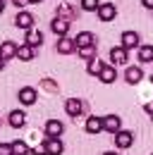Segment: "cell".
I'll list each match as a JSON object with an SVG mask.
<instances>
[{
	"label": "cell",
	"mask_w": 153,
	"mask_h": 155,
	"mask_svg": "<svg viewBox=\"0 0 153 155\" xmlns=\"http://www.w3.org/2000/svg\"><path fill=\"white\" fill-rule=\"evenodd\" d=\"M0 155H15L12 143H0Z\"/></svg>",
	"instance_id": "27"
},
{
	"label": "cell",
	"mask_w": 153,
	"mask_h": 155,
	"mask_svg": "<svg viewBox=\"0 0 153 155\" xmlns=\"http://www.w3.org/2000/svg\"><path fill=\"white\" fill-rule=\"evenodd\" d=\"M65 112L70 117H81L84 115V100H79V98H70L67 103H65Z\"/></svg>",
	"instance_id": "7"
},
{
	"label": "cell",
	"mask_w": 153,
	"mask_h": 155,
	"mask_svg": "<svg viewBox=\"0 0 153 155\" xmlns=\"http://www.w3.org/2000/svg\"><path fill=\"white\" fill-rule=\"evenodd\" d=\"M141 5H144V7H148V10H153V0H141Z\"/></svg>",
	"instance_id": "31"
},
{
	"label": "cell",
	"mask_w": 153,
	"mask_h": 155,
	"mask_svg": "<svg viewBox=\"0 0 153 155\" xmlns=\"http://www.w3.org/2000/svg\"><path fill=\"white\" fill-rule=\"evenodd\" d=\"M98 17H100V21H113L115 17H117V7H115L113 2H100Z\"/></svg>",
	"instance_id": "9"
},
{
	"label": "cell",
	"mask_w": 153,
	"mask_h": 155,
	"mask_svg": "<svg viewBox=\"0 0 153 155\" xmlns=\"http://www.w3.org/2000/svg\"><path fill=\"white\" fill-rule=\"evenodd\" d=\"M50 31H53L55 36H60V38H62V36H67V34H70V21L55 17V19H53V24H50Z\"/></svg>",
	"instance_id": "12"
},
{
	"label": "cell",
	"mask_w": 153,
	"mask_h": 155,
	"mask_svg": "<svg viewBox=\"0 0 153 155\" xmlns=\"http://www.w3.org/2000/svg\"><path fill=\"white\" fill-rule=\"evenodd\" d=\"M17 50H19V45L15 41H2V43H0V55H2V60L17 58Z\"/></svg>",
	"instance_id": "11"
},
{
	"label": "cell",
	"mask_w": 153,
	"mask_h": 155,
	"mask_svg": "<svg viewBox=\"0 0 153 155\" xmlns=\"http://www.w3.org/2000/svg\"><path fill=\"white\" fill-rule=\"evenodd\" d=\"M115 79H117V69H115V64H105L103 72L98 74V81H100V84H113Z\"/></svg>",
	"instance_id": "15"
},
{
	"label": "cell",
	"mask_w": 153,
	"mask_h": 155,
	"mask_svg": "<svg viewBox=\"0 0 153 155\" xmlns=\"http://www.w3.org/2000/svg\"><path fill=\"white\" fill-rule=\"evenodd\" d=\"M151 84H153V77H151Z\"/></svg>",
	"instance_id": "36"
},
{
	"label": "cell",
	"mask_w": 153,
	"mask_h": 155,
	"mask_svg": "<svg viewBox=\"0 0 153 155\" xmlns=\"http://www.w3.org/2000/svg\"><path fill=\"white\" fill-rule=\"evenodd\" d=\"M127 53H129V50H124L122 45L110 48V62H113V64H124V62H127Z\"/></svg>",
	"instance_id": "14"
},
{
	"label": "cell",
	"mask_w": 153,
	"mask_h": 155,
	"mask_svg": "<svg viewBox=\"0 0 153 155\" xmlns=\"http://www.w3.org/2000/svg\"><path fill=\"white\" fill-rule=\"evenodd\" d=\"M76 53H79V58H81V60L91 62V60H96V45H86V48H79Z\"/></svg>",
	"instance_id": "22"
},
{
	"label": "cell",
	"mask_w": 153,
	"mask_h": 155,
	"mask_svg": "<svg viewBox=\"0 0 153 155\" xmlns=\"http://www.w3.org/2000/svg\"><path fill=\"white\" fill-rule=\"evenodd\" d=\"M57 53L60 55H72V53H76L79 48H76V41L74 38H70V36H62V38L57 41Z\"/></svg>",
	"instance_id": "6"
},
{
	"label": "cell",
	"mask_w": 153,
	"mask_h": 155,
	"mask_svg": "<svg viewBox=\"0 0 153 155\" xmlns=\"http://www.w3.org/2000/svg\"><path fill=\"white\" fill-rule=\"evenodd\" d=\"M124 79H127V84H139L141 79H144V69L141 67H127V72H124Z\"/></svg>",
	"instance_id": "17"
},
{
	"label": "cell",
	"mask_w": 153,
	"mask_h": 155,
	"mask_svg": "<svg viewBox=\"0 0 153 155\" xmlns=\"http://www.w3.org/2000/svg\"><path fill=\"white\" fill-rule=\"evenodd\" d=\"M12 150H15V155H29L31 153L29 146H26L24 141H15V143H12Z\"/></svg>",
	"instance_id": "26"
},
{
	"label": "cell",
	"mask_w": 153,
	"mask_h": 155,
	"mask_svg": "<svg viewBox=\"0 0 153 155\" xmlns=\"http://www.w3.org/2000/svg\"><path fill=\"white\" fill-rule=\"evenodd\" d=\"M139 41H141V36H139L136 31H124L122 38H120V45H122L124 50H134V48H141Z\"/></svg>",
	"instance_id": "5"
},
{
	"label": "cell",
	"mask_w": 153,
	"mask_h": 155,
	"mask_svg": "<svg viewBox=\"0 0 153 155\" xmlns=\"http://www.w3.org/2000/svg\"><path fill=\"white\" fill-rule=\"evenodd\" d=\"M79 5H81V10H84V12H98L100 0H81Z\"/></svg>",
	"instance_id": "24"
},
{
	"label": "cell",
	"mask_w": 153,
	"mask_h": 155,
	"mask_svg": "<svg viewBox=\"0 0 153 155\" xmlns=\"http://www.w3.org/2000/svg\"><path fill=\"white\" fill-rule=\"evenodd\" d=\"M31 153H34V155H48V148H46V143H38Z\"/></svg>",
	"instance_id": "28"
},
{
	"label": "cell",
	"mask_w": 153,
	"mask_h": 155,
	"mask_svg": "<svg viewBox=\"0 0 153 155\" xmlns=\"http://www.w3.org/2000/svg\"><path fill=\"white\" fill-rule=\"evenodd\" d=\"M17 98H19V103H22L24 107H29V105H34V103L38 100V93H36V88H31V86H24V88H19Z\"/></svg>",
	"instance_id": "4"
},
{
	"label": "cell",
	"mask_w": 153,
	"mask_h": 155,
	"mask_svg": "<svg viewBox=\"0 0 153 155\" xmlns=\"http://www.w3.org/2000/svg\"><path fill=\"white\" fill-rule=\"evenodd\" d=\"M17 58H19V60H24V62L34 60V58H36V48H34V45H26V43H22V45H19V50H17Z\"/></svg>",
	"instance_id": "20"
},
{
	"label": "cell",
	"mask_w": 153,
	"mask_h": 155,
	"mask_svg": "<svg viewBox=\"0 0 153 155\" xmlns=\"http://www.w3.org/2000/svg\"><path fill=\"white\" fill-rule=\"evenodd\" d=\"M15 26H17V29H24V31H31V29H34V15L26 12V10H17Z\"/></svg>",
	"instance_id": "2"
},
{
	"label": "cell",
	"mask_w": 153,
	"mask_h": 155,
	"mask_svg": "<svg viewBox=\"0 0 153 155\" xmlns=\"http://www.w3.org/2000/svg\"><path fill=\"white\" fill-rule=\"evenodd\" d=\"M57 17H60V19H67V21H72V19H74V10H72L70 5H62V7L57 10Z\"/></svg>",
	"instance_id": "25"
},
{
	"label": "cell",
	"mask_w": 153,
	"mask_h": 155,
	"mask_svg": "<svg viewBox=\"0 0 153 155\" xmlns=\"http://www.w3.org/2000/svg\"><path fill=\"white\" fill-rule=\"evenodd\" d=\"M103 67H105V62H100V60L96 58V60H91V62L86 64V72H89L91 77H98V74L103 72Z\"/></svg>",
	"instance_id": "21"
},
{
	"label": "cell",
	"mask_w": 153,
	"mask_h": 155,
	"mask_svg": "<svg viewBox=\"0 0 153 155\" xmlns=\"http://www.w3.org/2000/svg\"><path fill=\"white\" fill-rule=\"evenodd\" d=\"M38 2H41V0H29V5H38Z\"/></svg>",
	"instance_id": "35"
},
{
	"label": "cell",
	"mask_w": 153,
	"mask_h": 155,
	"mask_svg": "<svg viewBox=\"0 0 153 155\" xmlns=\"http://www.w3.org/2000/svg\"><path fill=\"white\" fill-rule=\"evenodd\" d=\"M43 143L48 148V155H62V150H65V143L60 138H46Z\"/></svg>",
	"instance_id": "16"
},
{
	"label": "cell",
	"mask_w": 153,
	"mask_h": 155,
	"mask_svg": "<svg viewBox=\"0 0 153 155\" xmlns=\"http://www.w3.org/2000/svg\"><path fill=\"white\" fill-rule=\"evenodd\" d=\"M7 124H10L12 129H22V127L26 124V115H24V110H12V112L7 115Z\"/></svg>",
	"instance_id": "10"
},
{
	"label": "cell",
	"mask_w": 153,
	"mask_h": 155,
	"mask_svg": "<svg viewBox=\"0 0 153 155\" xmlns=\"http://www.w3.org/2000/svg\"><path fill=\"white\" fill-rule=\"evenodd\" d=\"M115 146L120 148V150H127V148H132V143H134V134L132 131H127V129H122V131H117L115 134Z\"/></svg>",
	"instance_id": "3"
},
{
	"label": "cell",
	"mask_w": 153,
	"mask_h": 155,
	"mask_svg": "<svg viewBox=\"0 0 153 155\" xmlns=\"http://www.w3.org/2000/svg\"><path fill=\"white\" fill-rule=\"evenodd\" d=\"M151 122H153V119H151Z\"/></svg>",
	"instance_id": "37"
},
{
	"label": "cell",
	"mask_w": 153,
	"mask_h": 155,
	"mask_svg": "<svg viewBox=\"0 0 153 155\" xmlns=\"http://www.w3.org/2000/svg\"><path fill=\"white\" fill-rule=\"evenodd\" d=\"M12 5H17V10H22L24 5H29V0H12Z\"/></svg>",
	"instance_id": "29"
},
{
	"label": "cell",
	"mask_w": 153,
	"mask_h": 155,
	"mask_svg": "<svg viewBox=\"0 0 153 155\" xmlns=\"http://www.w3.org/2000/svg\"><path fill=\"white\" fill-rule=\"evenodd\" d=\"M103 131H108V134H117V131H122V117L120 115H105L103 117Z\"/></svg>",
	"instance_id": "1"
},
{
	"label": "cell",
	"mask_w": 153,
	"mask_h": 155,
	"mask_svg": "<svg viewBox=\"0 0 153 155\" xmlns=\"http://www.w3.org/2000/svg\"><path fill=\"white\" fill-rule=\"evenodd\" d=\"M144 110H146V112H148V115L153 117V100H148V103H146V105H144Z\"/></svg>",
	"instance_id": "30"
},
{
	"label": "cell",
	"mask_w": 153,
	"mask_h": 155,
	"mask_svg": "<svg viewBox=\"0 0 153 155\" xmlns=\"http://www.w3.org/2000/svg\"><path fill=\"white\" fill-rule=\"evenodd\" d=\"M24 43H26V45H34V48H38V45L43 43V34H41L38 29H31V31H26Z\"/></svg>",
	"instance_id": "19"
},
{
	"label": "cell",
	"mask_w": 153,
	"mask_h": 155,
	"mask_svg": "<svg viewBox=\"0 0 153 155\" xmlns=\"http://www.w3.org/2000/svg\"><path fill=\"white\" fill-rule=\"evenodd\" d=\"M139 62H153V45H141L139 48Z\"/></svg>",
	"instance_id": "23"
},
{
	"label": "cell",
	"mask_w": 153,
	"mask_h": 155,
	"mask_svg": "<svg viewBox=\"0 0 153 155\" xmlns=\"http://www.w3.org/2000/svg\"><path fill=\"white\" fill-rule=\"evenodd\" d=\"M65 131V124L60 119H48L46 122V138H60Z\"/></svg>",
	"instance_id": "8"
},
{
	"label": "cell",
	"mask_w": 153,
	"mask_h": 155,
	"mask_svg": "<svg viewBox=\"0 0 153 155\" xmlns=\"http://www.w3.org/2000/svg\"><path fill=\"white\" fill-rule=\"evenodd\" d=\"M5 69V60H2V55H0V72Z\"/></svg>",
	"instance_id": "33"
},
{
	"label": "cell",
	"mask_w": 153,
	"mask_h": 155,
	"mask_svg": "<svg viewBox=\"0 0 153 155\" xmlns=\"http://www.w3.org/2000/svg\"><path fill=\"white\" fill-rule=\"evenodd\" d=\"M76 48H86V45H96V36L91 31H81V34H76Z\"/></svg>",
	"instance_id": "18"
},
{
	"label": "cell",
	"mask_w": 153,
	"mask_h": 155,
	"mask_svg": "<svg viewBox=\"0 0 153 155\" xmlns=\"http://www.w3.org/2000/svg\"><path fill=\"white\" fill-rule=\"evenodd\" d=\"M84 129H86V134H100V131H103V117L91 115L89 119H86Z\"/></svg>",
	"instance_id": "13"
},
{
	"label": "cell",
	"mask_w": 153,
	"mask_h": 155,
	"mask_svg": "<svg viewBox=\"0 0 153 155\" xmlns=\"http://www.w3.org/2000/svg\"><path fill=\"white\" fill-rule=\"evenodd\" d=\"M103 155H120L117 150H108V153H103Z\"/></svg>",
	"instance_id": "34"
},
{
	"label": "cell",
	"mask_w": 153,
	"mask_h": 155,
	"mask_svg": "<svg viewBox=\"0 0 153 155\" xmlns=\"http://www.w3.org/2000/svg\"><path fill=\"white\" fill-rule=\"evenodd\" d=\"M151 155H153V153H151Z\"/></svg>",
	"instance_id": "38"
},
{
	"label": "cell",
	"mask_w": 153,
	"mask_h": 155,
	"mask_svg": "<svg viewBox=\"0 0 153 155\" xmlns=\"http://www.w3.org/2000/svg\"><path fill=\"white\" fill-rule=\"evenodd\" d=\"M5 12V0H0V15Z\"/></svg>",
	"instance_id": "32"
}]
</instances>
